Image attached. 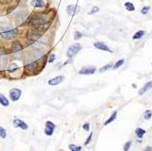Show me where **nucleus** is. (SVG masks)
Here are the masks:
<instances>
[{"mask_svg":"<svg viewBox=\"0 0 152 151\" xmlns=\"http://www.w3.org/2000/svg\"><path fill=\"white\" fill-rule=\"evenodd\" d=\"M18 34V31L16 28L12 27L10 25H7L6 23L0 24V36L4 39L9 40L16 37Z\"/></svg>","mask_w":152,"mask_h":151,"instance_id":"nucleus-1","label":"nucleus"},{"mask_svg":"<svg viewBox=\"0 0 152 151\" xmlns=\"http://www.w3.org/2000/svg\"><path fill=\"white\" fill-rule=\"evenodd\" d=\"M81 49V45L78 43L73 44L71 46H69V48L68 49V52H66V55H68L69 58H73L74 56L77 55Z\"/></svg>","mask_w":152,"mask_h":151,"instance_id":"nucleus-2","label":"nucleus"},{"mask_svg":"<svg viewBox=\"0 0 152 151\" xmlns=\"http://www.w3.org/2000/svg\"><path fill=\"white\" fill-rule=\"evenodd\" d=\"M16 21L17 24H19L21 25L22 23H26L27 24V20H28V18H29V15H28L26 12L25 11H21L19 12L18 14L16 15Z\"/></svg>","mask_w":152,"mask_h":151,"instance_id":"nucleus-3","label":"nucleus"},{"mask_svg":"<svg viewBox=\"0 0 152 151\" xmlns=\"http://www.w3.org/2000/svg\"><path fill=\"white\" fill-rule=\"evenodd\" d=\"M37 67H39V61L31 62L30 64L26 65L25 67V72L27 75H34V74H36V70Z\"/></svg>","mask_w":152,"mask_h":151,"instance_id":"nucleus-4","label":"nucleus"},{"mask_svg":"<svg viewBox=\"0 0 152 151\" xmlns=\"http://www.w3.org/2000/svg\"><path fill=\"white\" fill-rule=\"evenodd\" d=\"M21 94H22V91L19 88H12L10 92H9V97H10V99L12 101L15 102L20 98Z\"/></svg>","mask_w":152,"mask_h":151,"instance_id":"nucleus-5","label":"nucleus"},{"mask_svg":"<svg viewBox=\"0 0 152 151\" xmlns=\"http://www.w3.org/2000/svg\"><path fill=\"white\" fill-rule=\"evenodd\" d=\"M56 128V125L51 121L46 122V128H45V134L47 136H52L54 129Z\"/></svg>","mask_w":152,"mask_h":151,"instance_id":"nucleus-6","label":"nucleus"},{"mask_svg":"<svg viewBox=\"0 0 152 151\" xmlns=\"http://www.w3.org/2000/svg\"><path fill=\"white\" fill-rule=\"evenodd\" d=\"M79 12V7L76 5H69L66 7V13H68L70 16H74Z\"/></svg>","mask_w":152,"mask_h":151,"instance_id":"nucleus-7","label":"nucleus"},{"mask_svg":"<svg viewBox=\"0 0 152 151\" xmlns=\"http://www.w3.org/2000/svg\"><path fill=\"white\" fill-rule=\"evenodd\" d=\"M23 49V46H22V44L19 42V41H14L13 44L11 45V48H10V52L15 54V53H17L19 52Z\"/></svg>","mask_w":152,"mask_h":151,"instance_id":"nucleus-8","label":"nucleus"},{"mask_svg":"<svg viewBox=\"0 0 152 151\" xmlns=\"http://www.w3.org/2000/svg\"><path fill=\"white\" fill-rule=\"evenodd\" d=\"M13 125H14L15 127H19V128H21L23 130H26V129L28 128V126L25 123V122L23 120H21V119H18V118L14 119Z\"/></svg>","mask_w":152,"mask_h":151,"instance_id":"nucleus-9","label":"nucleus"},{"mask_svg":"<svg viewBox=\"0 0 152 151\" xmlns=\"http://www.w3.org/2000/svg\"><path fill=\"white\" fill-rule=\"evenodd\" d=\"M94 46L98 49H100V50H103V51H108V52H111L110 48L108 46L103 42H96L94 43Z\"/></svg>","mask_w":152,"mask_h":151,"instance_id":"nucleus-10","label":"nucleus"},{"mask_svg":"<svg viewBox=\"0 0 152 151\" xmlns=\"http://www.w3.org/2000/svg\"><path fill=\"white\" fill-rule=\"evenodd\" d=\"M151 88H152V81H148V82H147V83L144 85V86L139 89V91H138V95H139V96H142L143 94H145L148 90L151 89Z\"/></svg>","mask_w":152,"mask_h":151,"instance_id":"nucleus-11","label":"nucleus"},{"mask_svg":"<svg viewBox=\"0 0 152 151\" xmlns=\"http://www.w3.org/2000/svg\"><path fill=\"white\" fill-rule=\"evenodd\" d=\"M64 77L63 76H58V77H56L52 79H50L49 81V84L50 85V86H56V85L60 84L63 80H64Z\"/></svg>","mask_w":152,"mask_h":151,"instance_id":"nucleus-12","label":"nucleus"},{"mask_svg":"<svg viewBox=\"0 0 152 151\" xmlns=\"http://www.w3.org/2000/svg\"><path fill=\"white\" fill-rule=\"evenodd\" d=\"M96 71V68L89 67V68H83L79 70L80 75H92Z\"/></svg>","mask_w":152,"mask_h":151,"instance_id":"nucleus-13","label":"nucleus"},{"mask_svg":"<svg viewBox=\"0 0 152 151\" xmlns=\"http://www.w3.org/2000/svg\"><path fill=\"white\" fill-rule=\"evenodd\" d=\"M117 116H118V112L117 111H114L113 113H112V115L109 117V118L105 122V124H104V125H105V126H108V124H110L111 123V122H113L114 120H115L116 118H117Z\"/></svg>","mask_w":152,"mask_h":151,"instance_id":"nucleus-14","label":"nucleus"},{"mask_svg":"<svg viewBox=\"0 0 152 151\" xmlns=\"http://www.w3.org/2000/svg\"><path fill=\"white\" fill-rule=\"evenodd\" d=\"M135 133H136V135H137V137H138V138H142L144 137V135H145V133H146V131L143 129V128H141V127H138L137 129H136V131H135Z\"/></svg>","mask_w":152,"mask_h":151,"instance_id":"nucleus-15","label":"nucleus"},{"mask_svg":"<svg viewBox=\"0 0 152 151\" xmlns=\"http://www.w3.org/2000/svg\"><path fill=\"white\" fill-rule=\"evenodd\" d=\"M0 104L4 107H7L9 105V102L8 99L3 95V94H0Z\"/></svg>","mask_w":152,"mask_h":151,"instance_id":"nucleus-16","label":"nucleus"},{"mask_svg":"<svg viewBox=\"0 0 152 151\" xmlns=\"http://www.w3.org/2000/svg\"><path fill=\"white\" fill-rule=\"evenodd\" d=\"M33 6L35 8H40L45 6V2H44V0H34Z\"/></svg>","mask_w":152,"mask_h":151,"instance_id":"nucleus-17","label":"nucleus"},{"mask_svg":"<svg viewBox=\"0 0 152 151\" xmlns=\"http://www.w3.org/2000/svg\"><path fill=\"white\" fill-rule=\"evenodd\" d=\"M17 69H18V67H17V65L15 64V63L10 64V65H9L8 67H7V71L10 72V73H14V72H16Z\"/></svg>","mask_w":152,"mask_h":151,"instance_id":"nucleus-18","label":"nucleus"},{"mask_svg":"<svg viewBox=\"0 0 152 151\" xmlns=\"http://www.w3.org/2000/svg\"><path fill=\"white\" fill-rule=\"evenodd\" d=\"M144 35H145V31L144 30H139L134 36H133V39H140Z\"/></svg>","mask_w":152,"mask_h":151,"instance_id":"nucleus-19","label":"nucleus"},{"mask_svg":"<svg viewBox=\"0 0 152 151\" xmlns=\"http://www.w3.org/2000/svg\"><path fill=\"white\" fill-rule=\"evenodd\" d=\"M69 148L71 151H81L82 147L77 146V145H75V144H70V145L69 146Z\"/></svg>","mask_w":152,"mask_h":151,"instance_id":"nucleus-20","label":"nucleus"},{"mask_svg":"<svg viewBox=\"0 0 152 151\" xmlns=\"http://www.w3.org/2000/svg\"><path fill=\"white\" fill-rule=\"evenodd\" d=\"M125 7H126V9H127L128 11H134L135 10L134 5H133L132 3H130V2H127L125 4Z\"/></svg>","mask_w":152,"mask_h":151,"instance_id":"nucleus-21","label":"nucleus"},{"mask_svg":"<svg viewBox=\"0 0 152 151\" xmlns=\"http://www.w3.org/2000/svg\"><path fill=\"white\" fill-rule=\"evenodd\" d=\"M131 145H132V141H128L124 144L123 146V151H128L131 147Z\"/></svg>","mask_w":152,"mask_h":151,"instance_id":"nucleus-22","label":"nucleus"},{"mask_svg":"<svg viewBox=\"0 0 152 151\" xmlns=\"http://www.w3.org/2000/svg\"><path fill=\"white\" fill-rule=\"evenodd\" d=\"M152 118V111L151 110H146L144 113V118L146 120H148Z\"/></svg>","mask_w":152,"mask_h":151,"instance_id":"nucleus-23","label":"nucleus"},{"mask_svg":"<svg viewBox=\"0 0 152 151\" xmlns=\"http://www.w3.org/2000/svg\"><path fill=\"white\" fill-rule=\"evenodd\" d=\"M124 59H120V60H118L115 65H114V67H113V69H117V68H118L119 67H121V66L124 64Z\"/></svg>","mask_w":152,"mask_h":151,"instance_id":"nucleus-24","label":"nucleus"},{"mask_svg":"<svg viewBox=\"0 0 152 151\" xmlns=\"http://www.w3.org/2000/svg\"><path fill=\"white\" fill-rule=\"evenodd\" d=\"M0 137L3 139L6 137V130L2 127H0Z\"/></svg>","mask_w":152,"mask_h":151,"instance_id":"nucleus-25","label":"nucleus"},{"mask_svg":"<svg viewBox=\"0 0 152 151\" xmlns=\"http://www.w3.org/2000/svg\"><path fill=\"white\" fill-rule=\"evenodd\" d=\"M111 67H112L111 64H108V65H106V66H104L103 68H101L99 69V72H104V71H106V70L109 69Z\"/></svg>","mask_w":152,"mask_h":151,"instance_id":"nucleus-26","label":"nucleus"},{"mask_svg":"<svg viewBox=\"0 0 152 151\" xmlns=\"http://www.w3.org/2000/svg\"><path fill=\"white\" fill-rule=\"evenodd\" d=\"M92 137H93V133H90V135L88 136V137L87 138V140L85 141V143H84V145L85 146H87V145H88L90 142H91V140H92Z\"/></svg>","mask_w":152,"mask_h":151,"instance_id":"nucleus-27","label":"nucleus"},{"mask_svg":"<svg viewBox=\"0 0 152 151\" xmlns=\"http://www.w3.org/2000/svg\"><path fill=\"white\" fill-rule=\"evenodd\" d=\"M148 10H149V7H148V6H144L143 8L141 9V14L147 15V14L148 13Z\"/></svg>","mask_w":152,"mask_h":151,"instance_id":"nucleus-28","label":"nucleus"},{"mask_svg":"<svg viewBox=\"0 0 152 151\" xmlns=\"http://www.w3.org/2000/svg\"><path fill=\"white\" fill-rule=\"evenodd\" d=\"M82 36V34L81 33H79L78 31H76L75 32V36H74V38L76 39V40H78V39H79L80 37Z\"/></svg>","mask_w":152,"mask_h":151,"instance_id":"nucleus-29","label":"nucleus"},{"mask_svg":"<svg viewBox=\"0 0 152 151\" xmlns=\"http://www.w3.org/2000/svg\"><path fill=\"white\" fill-rule=\"evenodd\" d=\"M98 11H99V8L98 6H94V7H92V9H91V11L89 12V14L92 15V14H95V13H97Z\"/></svg>","mask_w":152,"mask_h":151,"instance_id":"nucleus-30","label":"nucleus"},{"mask_svg":"<svg viewBox=\"0 0 152 151\" xmlns=\"http://www.w3.org/2000/svg\"><path fill=\"white\" fill-rule=\"evenodd\" d=\"M55 59H56V55L55 54H51L49 58V63H53L55 61Z\"/></svg>","mask_w":152,"mask_h":151,"instance_id":"nucleus-31","label":"nucleus"},{"mask_svg":"<svg viewBox=\"0 0 152 151\" xmlns=\"http://www.w3.org/2000/svg\"><path fill=\"white\" fill-rule=\"evenodd\" d=\"M83 129L85 131H89L90 130V126H89V123H85L83 125Z\"/></svg>","mask_w":152,"mask_h":151,"instance_id":"nucleus-32","label":"nucleus"},{"mask_svg":"<svg viewBox=\"0 0 152 151\" xmlns=\"http://www.w3.org/2000/svg\"><path fill=\"white\" fill-rule=\"evenodd\" d=\"M6 54H7V50L5 48H3V46H1L0 48V55H6Z\"/></svg>","mask_w":152,"mask_h":151,"instance_id":"nucleus-33","label":"nucleus"},{"mask_svg":"<svg viewBox=\"0 0 152 151\" xmlns=\"http://www.w3.org/2000/svg\"><path fill=\"white\" fill-rule=\"evenodd\" d=\"M12 0H0V3H2V4H6V3H9V2H11Z\"/></svg>","mask_w":152,"mask_h":151,"instance_id":"nucleus-34","label":"nucleus"},{"mask_svg":"<svg viewBox=\"0 0 152 151\" xmlns=\"http://www.w3.org/2000/svg\"><path fill=\"white\" fill-rule=\"evenodd\" d=\"M145 151H152V147H150V146H148L145 149H144Z\"/></svg>","mask_w":152,"mask_h":151,"instance_id":"nucleus-35","label":"nucleus"}]
</instances>
